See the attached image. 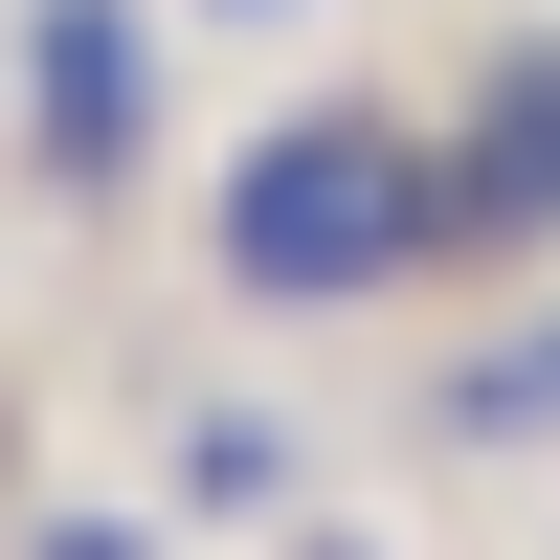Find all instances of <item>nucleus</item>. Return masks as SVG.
Here are the masks:
<instances>
[{
	"mask_svg": "<svg viewBox=\"0 0 560 560\" xmlns=\"http://www.w3.org/2000/svg\"><path fill=\"white\" fill-rule=\"evenodd\" d=\"M23 90H45V179H135V135H158L135 0H45V23H23Z\"/></svg>",
	"mask_w": 560,
	"mask_h": 560,
	"instance_id": "f03ea898",
	"label": "nucleus"
},
{
	"mask_svg": "<svg viewBox=\"0 0 560 560\" xmlns=\"http://www.w3.org/2000/svg\"><path fill=\"white\" fill-rule=\"evenodd\" d=\"M448 247V158L404 113H269L247 158H224V292L247 314H359V292H404V269Z\"/></svg>",
	"mask_w": 560,
	"mask_h": 560,
	"instance_id": "f257e3e1",
	"label": "nucleus"
},
{
	"mask_svg": "<svg viewBox=\"0 0 560 560\" xmlns=\"http://www.w3.org/2000/svg\"><path fill=\"white\" fill-rule=\"evenodd\" d=\"M471 427H560V314H538V337H516V359L471 382Z\"/></svg>",
	"mask_w": 560,
	"mask_h": 560,
	"instance_id": "20e7f679",
	"label": "nucleus"
},
{
	"mask_svg": "<svg viewBox=\"0 0 560 560\" xmlns=\"http://www.w3.org/2000/svg\"><path fill=\"white\" fill-rule=\"evenodd\" d=\"M448 247H560V68H493L448 135Z\"/></svg>",
	"mask_w": 560,
	"mask_h": 560,
	"instance_id": "7ed1b4c3",
	"label": "nucleus"
}]
</instances>
